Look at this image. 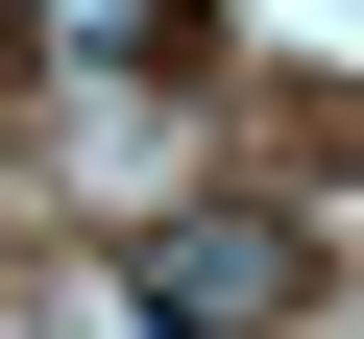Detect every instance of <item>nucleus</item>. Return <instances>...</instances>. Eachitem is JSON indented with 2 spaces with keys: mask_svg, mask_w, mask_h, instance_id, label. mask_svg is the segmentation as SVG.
<instances>
[{
  "mask_svg": "<svg viewBox=\"0 0 364 339\" xmlns=\"http://www.w3.org/2000/svg\"><path fill=\"white\" fill-rule=\"evenodd\" d=\"M267 291H291V218H170V243H146V315H170V339H219V315H267Z\"/></svg>",
  "mask_w": 364,
  "mask_h": 339,
  "instance_id": "1",
  "label": "nucleus"
},
{
  "mask_svg": "<svg viewBox=\"0 0 364 339\" xmlns=\"http://www.w3.org/2000/svg\"><path fill=\"white\" fill-rule=\"evenodd\" d=\"M25 49H73V73H170L195 0H25Z\"/></svg>",
  "mask_w": 364,
  "mask_h": 339,
  "instance_id": "2",
  "label": "nucleus"
}]
</instances>
